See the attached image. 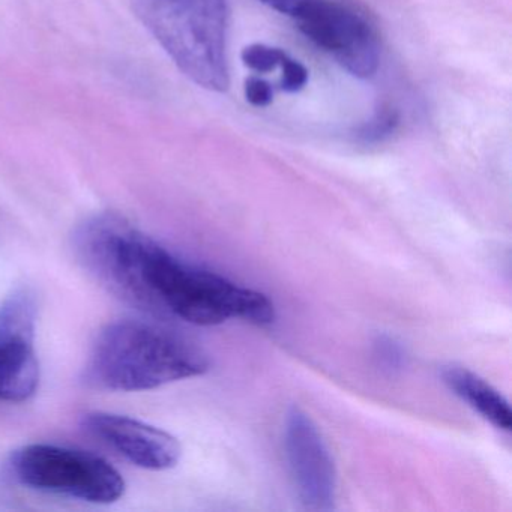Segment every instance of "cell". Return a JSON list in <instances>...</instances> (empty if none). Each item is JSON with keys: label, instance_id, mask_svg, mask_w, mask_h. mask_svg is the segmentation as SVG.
<instances>
[{"label": "cell", "instance_id": "obj_11", "mask_svg": "<svg viewBox=\"0 0 512 512\" xmlns=\"http://www.w3.org/2000/svg\"><path fill=\"white\" fill-rule=\"evenodd\" d=\"M286 53L277 47L266 46V44H251L245 47L241 53L242 62L245 67L256 71L259 74L271 73L281 67Z\"/></svg>", "mask_w": 512, "mask_h": 512}, {"label": "cell", "instance_id": "obj_12", "mask_svg": "<svg viewBox=\"0 0 512 512\" xmlns=\"http://www.w3.org/2000/svg\"><path fill=\"white\" fill-rule=\"evenodd\" d=\"M374 359L383 371L398 373L406 367L407 355L395 338L380 335L374 341Z\"/></svg>", "mask_w": 512, "mask_h": 512}, {"label": "cell", "instance_id": "obj_5", "mask_svg": "<svg viewBox=\"0 0 512 512\" xmlns=\"http://www.w3.org/2000/svg\"><path fill=\"white\" fill-rule=\"evenodd\" d=\"M299 31L329 53L347 73L370 79L380 64L379 38L358 11L337 0H307L298 16Z\"/></svg>", "mask_w": 512, "mask_h": 512}, {"label": "cell", "instance_id": "obj_9", "mask_svg": "<svg viewBox=\"0 0 512 512\" xmlns=\"http://www.w3.org/2000/svg\"><path fill=\"white\" fill-rule=\"evenodd\" d=\"M442 379L457 397L469 404L494 427L499 430H511L512 413L508 400L487 380L463 367H446L442 371Z\"/></svg>", "mask_w": 512, "mask_h": 512}, {"label": "cell", "instance_id": "obj_15", "mask_svg": "<svg viewBox=\"0 0 512 512\" xmlns=\"http://www.w3.org/2000/svg\"><path fill=\"white\" fill-rule=\"evenodd\" d=\"M260 2L268 5L272 10L290 17L298 16L299 11L307 4V0H260Z\"/></svg>", "mask_w": 512, "mask_h": 512}, {"label": "cell", "instance_id": "obj_7", "mask_svg": "<svg viewBox=\"0 0 512 512\" xmlns=\"http://www.w3.org/2000/svg\"><path fill=\"white\" fill-rule=\"evenodd\" d=\"M82 427L140 469L161 472L181 460V443L175 436L131 416L89 412L83 416Z\"/></svg>", "mask_w": 512, "mask_h": 512}, {"label": "cell", "instance_id": "obj_10", "mask_svg": "<svg viewBox=\"0 0 512 512\" xmlns=\"http://www.w3.org/2000/svg\"><path fill=\"white\" fill-rule=\"evenodd\" d=\"M400 122V112L394 106L388 103L380 104L368 121L362 122L355 128L353 139L362 145L385 142L389 137L394 136L395 131L400 127Z\"/></svg>", "mask_w": 512, "mask_h": 512}, {"label": "cell", "instance_id": "obj_14", "mask_svg": "<svg viewBox=\"0 0 512 512\" xmlns=\"http://www.w3.org/2000/svg\"><path fill=\"white\" fill-rule=\"evenodd\" d=\"M245 98L254 107H266L274 100L271 83L260 77H248L244 86Z\"/></svg>", "mask_w": 512, "mask_h": 512}, {"label": "cell", "instance_id": "obj_6", "mask_svg": "<svg viewBox=\"0 0 512 512\" xmlns=\"http://www.w3.org/2000/svg\"><path fill=\"white\" fill-rule=\"evenodd\" d=\"M284 446L293 484L305 508L331 511L337 497L334 460L313 419L298 407L287 413Z\"/></svg>", "mask_w": 512, "mask_h": 512}, {"label": "cell", "instance_id": "obj_1", "mask_svg": "<svg viewBox=\"0 0 512 512\" xmlns=\"http://www.w3.org/2000/svg\"><path fill=\"white\" fill-rule=\"evenodd\" d=\"M104 280L124 301L193 325L242 319L265 326L275 319L268 296L178 259L134 226L119 233L107 250Z\"/></svg>", "mask_w": 512, "mask_h": 512}, {"label": "cell", "instance_id": "obj_2", "mask_svg": "<svg viewBox=\"0 0 512 512\" xmlns=\"http://www.w3.org/2000/svg\"><path fill=\"white\" fill-rule=\"evenodd\" d=\"M209 367L205 350L188 338L143 320H118L95 338L85 382L101 391H151Z\"/></svg>", "mask_w": 512, "mask_h": 512}, {"label": "cell", "instance_id": "obj_4", "mask_svg": "<svg viewBox=\"0 0 512 512\" xmlns=\"http://www.w3.org/2000/svg\"><path fill=\"white\" fill-rule=\"evenodd\" d=\"M11 470L32 490L109 505L124 497V476L98 455L67 446L32 443L14 452Z\"/></svg>", "mask_w": 512, "mask_h": 512}, {"label": "cell", "instance_id": "obj_13", "mask_svg": "<svg viewBox=\"0 0 512 512\" xmlns=\"http://www.w3.org/2000/svg\"><path fill=\"white\" fill-rule=\"evenodd\" d=\"M281 70H283V74H281V89L283 91L295 94L307 85L308 70L301 62L286 56L281 64Z\"/></svg>", "mask_w": 512, "mask_h": 512}, {"label": "cell", "instance_id": "obj_3", "mask_svg": "<svg viewBox=\"0 0 512 512\" xmlns=\"http://www.w3.org/2000/svg\"><path fill=\"white\" fill-rule=\"evenodd\" d=\"M131 5L191 82L212 92L229 89L227 0H131Z\"/></svg>", "mask_w": 512, "mask_h": 512}, {"label": "cell", "instance_id": "obj_8", "mask_svg": "<svg viewBox=\"0 0 512 512\" xmlns=\"http://www.w3.org/2000/svg\"><path fill=\"white\" fill-rule=\"evenodd\" d=\"M40 362L35 338L0 335V401L23 403L37 394Z\"/></svg>", "mask_w": 512, "mask_h": 512}]
</instances>
